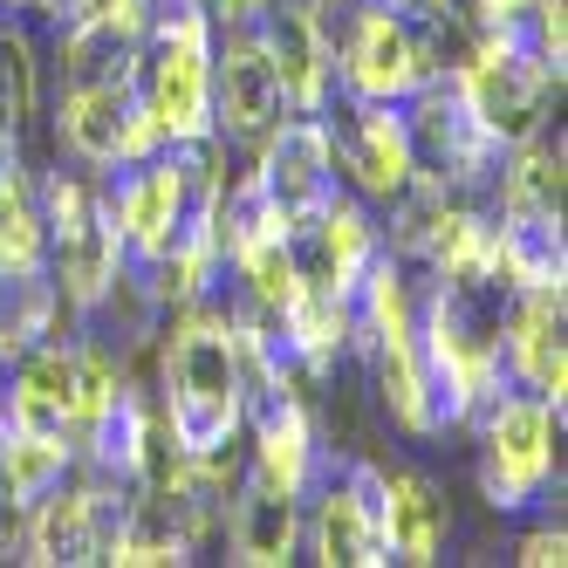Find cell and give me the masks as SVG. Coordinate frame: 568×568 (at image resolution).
I'll return each mask as SVG.
<instances>
[{"label":"cell","mask_w":568,"mask_h":568,"mask_svg":"<svg viewBox=\"0 0 568 568\" xmlns=\"http://www.w3.org/2000/svg\"><path fill=\"white\" fill-rule=\"evenodd\" d=\"M158 55L144 75V116L172 144H206L213 131V42H206V0H158L151 8Z\"/></svg>","instance_id":"cell-2"},{"label":"cell","mask_w":568,"mask_h":568,"mask_svg":"<svg viewBox=\"0 0 568 568\" xmlns=\"http://www.w3.org/2000/svg\"><path fill=\"white\" fill-rule=\"evenodd\" d=\"M28 8H55V0H28Z\"/></svg>","instance_id":"cell-17"},{"label":"cell","mask_w":568,"mask_h":568,"mask_svg":"<svg viewBox=\"0 0 568 568\" xmlns=\"http://www.w3.org/2000/svg\"><path fill=\"white\" fill-rule=\"evenodd\" d=\"M28 116H34V55L28 34L8 28L0 34V151L28 138Z\"/></svg>","instance_id":"cell-14"},{"label":"cell","mask_w":568,"mask_h":568,"mask_svg":"<svg viewBox=\"0 0 568 568\" xmlns=\"http://www.w3.org/2000/svg\"><path fill=\"white\" fill-rule=\"evenodd\" d=\"M213 83H220V124L233 138H261L281 116V103H288L281 97V69H274L261 34H233L226 55L213 62Z\"/></svg>","instance_id":"cell-7"},{"label":"cell","mask_w":568,"mask_h":568,"mask_svg":"<svg viewBox=\"0 0 568 568\" xmlns=\"http://www.w3.org/2000/svg\"><path fill=\"white\" fill-rule=\"evenodd\" d=\"M8 432H28V438H69L75 425V356L69 349H34L21 363V377L0 404Z\"/></svg>","instance_id":"cell-8"},{"label":"cell","mask_w":568,"mask_h":568,"mask_svg":"<svg viewBox=\"0 0 568 568\" xmlns=\"http://www.w3.org/2000/svg\"><path fill=\"white\" fill-rule=\"evenodd\" d=\"M315 261L302 267V281H315V288H336V295H356L363 267L377 261V226L363 220L356 206H329L315 213Z\"/></svg>","instance_id":"cell-11"},{"label":"cell","mask_w":568,"mask_h":568,"mask_svg":"<svg viewBox=\"0 0 568 568\" xmlns=\"http://www.w3.org/2000/svg\"><path fill=\"white\" fill-rule=\"evenodd\" d=\"M261 8H267V0H213V14H220V21H254Z\"/></svg>","instance_id":"cell-16"},{"label":"cell","mask_w":568,"mask_h":568,"mask_svg":"<svg viewBox=\"0 0 568 568\" xmlns=\"http://www.w3.org/2000/svg\"><path fill=\"white\" fill-rule=\"evenodd\" d=\"M520 561H527V568H548V561L561 568V561H568V535H561V527H541V535H527V541H520Z\"/></svg>","instance_id":"cell-15"},{"label":"cell","mask_w":568,"mask_h":568,"mask_svg":"<svg viewBox=\"0 0 568 568\" xmlns=\"http://www.w3.org/2000/svg\"><path fill=\"white\" fill-rule=\"evenodd\" d=\"M315 548H322V561H329V568L390 561V541H384V473L349 466V479L329 486L322 520H315Z\"/></svg>","instance_id":"cell-6"},{"label":"cell","mask_w":568,"mask_h":568,"mask_svg":"<svg viewBox=\"0 0 568 568\" xmlns=\"http://www.w3.org/2000/svg\"><path fill=\"white\" fill-rule=\"evenodd\" d=\"M507 343H514V371L527 377V390L561 412V384H568V371H561V288H527Z\"/></svg>","instance_id":"cell-10"},{"label":"cell","mask_w":568,"mask_h":568,"mask_svg":"<svg viewBox=\"0 0 568 568\" xmlns=\"http://www.w3.org/2000/svg\"><path fill=\"white\" fill-rule=\"evenodd\" d=\"M555 473V404L548 397H494L486 412V500L527 507Z\"/></svg>","instance_id":"cell-3"},{"label":"cell","mask_w":568,"mask_h":568,"mask_svg":"<svg viewBox=\"0 0 568 568\" xmlns=\"http://www.w3.org/2000/svg\"><path fill=\"white\" fill-rule=\"evenodd\" d=\"M233 561L247 568H267V561H288L295 548V494H281V486L254 479L247 494L233 500Z\"/></svg>","instance_id":"cell-13"},{"label":"cell","mask_w":568,"mask_h":568,"mask_svg":"<svg viewBox=\"0 0 568 568\" xmlns=\"http://www.w3.org/2000/svg\"><path fill=\"white\" fill-rule=\"evenodd\" d=\"M343 83L356 90V103H404L425 83L418 34L384 8H363L349 21V42H343Z\"/></svg>","instance_id":"cell-5"},{"label":"cell","mask_w":568,"mask_h":568,"mask_svg":"<svg viewBox=\"0 0 568 568\" xmlns=\"http://www.w3.org/2000/svg\"><path fill=\"white\" fill-rule=\"evenodd\" d=\"M165 432L185 459H206L240 425V349L213 315H185L165 343Z\"/></svg>","instance_id":"cell-1"},{"label":"cell","mask_w":568,"mask_h":568,"mask_svg":"<svg viewBox=\"0 0 568 568\" xmlns=\"http://www.w3.org/2000/svg\"><path fill=\"white\" fill-rule=\"evenodd\" d=\"M349 172L371 199H397L404 185L418 179V158H412V131H404V116H390L384 103H371L356 116L349 131Z\"/></svg>","instance_id":"cell-9"},{"label":"cell","mask_w":568,"mask_h":568,"mask_svg":"<svg viewBox=\"0 0 568 568\" xmlns=\"http://www.w3.org/2000/svg\"><path fill=\"white\" fill-rule=\"evenodd\" d=\"M261 185L274 199L281 226H308L315 213L336 206V138L315 124V116H295L281 124L274 144H267V165H261Z\"/></svg>","instance_id":"cell-4"},{"label":"cell","mask_w":568,"mask_h":568,"mask_svg":"<svg viewBox=\"0 0 568 568\" xmlns=\"http://www.w3.org/2000/svg\"><path fill=\"white\" fill-rule=\"evenodd\" d=\"M384 541L397 561H438L445 541V500L432 494V479L390 473L384 479Z\"/></svg>","instance_id":"cell-12"}]
</instances>
